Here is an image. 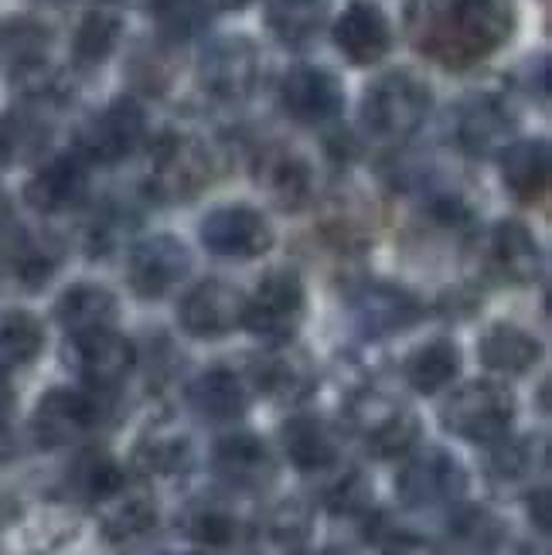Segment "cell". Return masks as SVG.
I'll return each mask as SVG.
<instances>
[{
	"mask_svg": "<svg viewBox=\"0 0 552 555\" xmlns=\"http://www.w3.org/2000/svg\"><path fill=\"white\" fill-rule=\"evenodd\" d=\"M512 0H410L402 14L406 38L416 52L450 72L491 59L515 35Z\"/></svg>",
	"mask_w": 552,
	"mask_h": 555,
	"instance_id": "6da1fadb",
	"label": "cell"
},
{
	"mask_svg": "<svg viewBox=\"0 0 552 555\" xmlns=\"http://www.w3.org/2000/svg\"><path fill=\"white\" fill-rule=\"evenodd\" d=\"M434 109V92L410 68H393L378 76L362 100V124L382 143H406L416 137Z\"/></svg>",
	"mask_w": 552,
	"mask_h": 555,
	"instance_id": "7a4b0ae2",
	"label": "cell"
},
{
	"mask_svg": "<svg viewBox=\"0 0 552 555\" xmlns=\"http://www.w3.org/2000/svg\"><path fill=\"white\" fill-rule=\"evenodd\" d=\"M79 512L62 498H28L0 512V555H55L79 535Z\"/></svg>",
	"mask_w": 552,
	"mask_h": 555,
	"instance_id": "3957f363",
	"label": "cell"
},
{
	"mask_svg": "<svg viewBox=\"0 0 552 555\" xmlns=\"http://www.w3.org/2000/svg\"><path fill=\"white\" fill-rule=\"evenodd\" d=\"M440 423L447 433L467 443L509 440V429L515 423V392L495 378L464 382L440 405Z\"/></svg>",
	"mask_w": 552,
	"mask_h": 555,
	"instance_id": "277c9868",
	"label": "cell"
},
{
	"mask_svg": "<svg viewBox=\"0 0 552 555\" xmlns=\"http://www.w3.org/2000/svg\"><path fill=\"white\" fill-rule=\"evenodd\" d=\"M219 175V160L205 140L191 133H171L157 143L147 188L157 202H191Z\"/></svg>",
	"mask_w": 552,
	"mask_h": 555,
	"instance_id": "5b68a950",
	"label": "cell"
},
{
	"mask_svg": "<svg viewBox=\"0 0 552 555\" xmlns=\"http://www.w3.org/2000/svg\"><path fill=\"white\" fill-rule=\"evenodd\" d=\"M396 494L410 512L453 508L467 494V470L458 456L440 447L406 453V464L396 477Z\"/></svg>",
	"mask_w": 552,
	"mask_h": 555,
	"instance_id": "8992f818",
	"label": "cell"
},
{
	"mask_svg": "<svg viewBox=\"0 0 552 555\" xmlns=\"http://www.w3.org/2000/svg\"><path fill=\"white\" fill-rule=\"evenodd\" d=\"M304 313H307V294L300 276L294 270H273L259 280L256 294L246 297L243 327H249L270 348L291 345L304 324Z\"/></svg>",
	"mask_w": 552,
	"mask_h": 555,
	"instance_id": "52a82bcc",
	"label": "cell"
},
{
	"mask_svg": "<svg viewBox=\"0 0 552 555\" xmlns=\"http://www.w3.org/2000/svg\"><path fill=\"white\" fill-rule=\"evenodd\" d=\"M147 140V113L130 95H119L79 127L76 154L86 164H119L133 157Z\"/></svg>",
	"mask_w": 552,
	"mask_h": 555,
	"instance_id": "ba28073f",
	"label": "cell"
},
{
	"mask_svg": "<svg viewBox=\"0 0 552 555\" xmlns=\"http://www.w3.org/2000/svg\"><path fill=\"white\" fill-rule=\"evenodd\" d=\"M106 399L89 389H48L31 416V437L41 450H65L82 443L103 423Z\"/></svg>",
	"mask_w": 552,
	"mask_h": 555,
	"instance_id": "9c48e42d",
	"label": "cell"
},
{
	"mask_svg": "<svg viewBox=\"0 0 552 555\" xmlns=\"http://www.w3.org/2000/svg\"><path fill=\"white\" fill-rule=\"evenodd\" d=\"M351 426L378 461H399L420 443V416L393 396L365 392L351 402Z\"/></svg>",
	"mask_w": 552,
	"mask_h": 555,
	"instance_id": "30bf717a",
	"label": "cell"
},
{
	"mask_svg": "<svg viewBox=\"0 0 552 555\" xmlns=\"http://www.w3.org/2000/svg\"><path fill=\"white\" fill-rule=\"evenodd\" d=\"M198 82L219 103H243L259 82V52L246 35H222L205 44Z\"/></svg>",
	"mask_w": 552,
	"mask_h": 555,
	"instance_id": "8fae6325",
	"label": "cell"
},
{
	"mask_svg": "<svg viewBox=\"0 0 552 555\" xmlns=\"http://www.w3.org/2000/svg\"><path fill=\"white\" fill-rule=\"evenodd\" d=\"M68 361L95 396H116L137 369V348L130 337L110 331H95L82 337H68Z\"/></svg>",
	"mask_w": 552,
	"mask_h": 555,
	"instance_id": "7c38bea8",
	"label": "cell"
},
{
	"mask_svg": "<svg viewBox=\"0 0 552 555\" xmlns=\"http://www.w3.org/2000/svg\"><path fill=\"white\" fill-rule=\"evenodd\" d=\"M348 307H351L355 324L362 327V334H369V337L402 334L413 324H420L423 313H426L423 300L413 294V289L389 283V280L358 283L348 294Z\"/></svg>",
	"mask_w": 552,
	"mask_h": 555,
	"instance_id": "4fadbf2b",
	"label": "cell"
},
{
	"mask_svg": "<svg viewBox=\"0 0 552 555\" xmlns=\"http://www.w3.org/2000/svg\"><path fill=\"white\" fill-rule=\"evenodd\" d=\"M280 106L300 127H324L342 116L345 86L321 65H294L280 79Z\"/></svg>",
	"mask_w": 552,
	"mask_h": 555,
	"instance_id": "5bb4252c",
	"label": "cell"
},
{
	"mask_svg": "<svg viewBox=\"0 0 552 555\" xmlns=\"http://www.w3.org/2000/svg\"><path fill=\"white\" fill-rule=\"evenodd\" d=\"M198 235L202 246L222 259H256L273 246L267 215L253 205H222L208 211L198 225Z\"/></svg>",
	"mask_w": 552,
	"mask_h": 555,
	"instance_id": "9a60e30c",
	"label": "cell"
},
{
	"mask_svg": "<svg viewBox=\"0 0 552 555\" xmlns=\"http://www.w3.org/2000/svg\"><path fill=\"white\" fill-rule=\"evenodd\" d=\"M191 253L175 235H151L133 246L127 259V283L140 300H161L188 276Z\"/></svg>",
	"mask_w": 552,
	"mask_h": 555,
	"instance_id": "2e32d148",
	"label": "cell"
},
{
	"mask_svg": "<svg viewBox=\"0 0 552 555\" xmlns=\"http://www.w3.org/2000/svg\"><path fill=\"white\" fill-rule=\"evenodd\" d=\"M178 318H181L184 334L211 341V337H226L235 327H243L246 297H243V289L226 280H202L198 286H191L184 294Z\"/></svg>",
	"mask_w": 552,
	"mask_h": 555,
	"instance_id": "e0dca14e",
	"label": "cell"
},
{
	"mask_svg": "<svg viewBox=\"0 0 552 555\" xmlns=\"http://www.w3.org/2000/svg\"><path fill=\"white\" fill-rule=\"evenodd\" d=\"M458 143L461 151L471 157H501V151L515 143V130L518 119L512 113V106L495 92H477L467 95L458 109Z\"/></svg>",
	"mask_w": 552,
	"mask_h": 555,
	"instance_id": "ac0fdd59",
	"label": "cell"
},
{
	"mask_svg": "<svg viewBox=\"0 0 552 555\" xmlns=\"http://www.w3.org/2000/svg\"><path fill=\"white\" fill-rule=\"evenodd\" d=\"M253 178L262 195H267L280 211H304L310 202H314V191H318L314 167L307 164V157H300L291 147H280V143L262 147L256 154Z\"/></svg>",
	"mask_w": 552,
	"mask_h": 555,
	"instance_id": "d6986e66",
	"label": "cell"
},
{
	"mask_svg": "<svg viewBox=\"0 0 552 555\" xmlns=\"http://www.w3.org/2000/svg\"><path fill=\"white\" fill-rule=\"evenodd\" d=\"M4 249H0V276L11 289L21 294H38V289L55 276L62 262V246L48 232L31 229H8Z\"/></svg>",
	"mask_w": 552,
	"mask_h": 555,
	"instance_id": "ffe728a7",
	"label": "cell"
},
{
	"mask_svg": "<svg viewBox=\"0 0 552 555\" xmlns=\"http://www.w3.org/2000/svg\"><path fill=\"white\" fill-rule=\"evenodd\" d=\"M95 508H100L103 539L119 552L140 548L157 532V521H161L157 498L143 485H130V480L116 494H110L103 504H95Z\"/></svg>",
	"mask_w": 552,
	"mask_h": 555,
	"instance_id": "44dd1931",
	"label": "cell"
},
{
	"mask_svg": "<svg viewBox=\"0 0 552 555\" xmlns=\"http://www.w3.org/2000/svg\"><path fill=\"white\" fill-rule=\"evenodd\" d=\"M211 470L232 491H262L277 480V461L256 433H229L211 450Z\"/></svg>",
	"mask_w": 552,
	"mask_h": 555,
	"instance_id": "7402d4cb",
	"label": "cell"
},
{
	"mask_svg": "<svg viewBox=\"0 0 552 555\" xmlns=\"http://www.w3.org/2000/svg\"><path fill=\"white\" fill-rule=\"evenodd\" d=\"M89 198V164L72 151L44 160L24 188V202L38 215H62Z\"/></svg>",
	"mask_w": 552,
	"mask_h": 555,
	"instance_id": "603a6c76",
	"label": "cell"
},
{
	"mask_svg": "<svg viewBox=\"0 0 552 555\" xmlns=\"http://www.w3.org/2000/svg\"><path fill=\"white\" fill-rule=\"evenodd\" d=\"M334 44L351 65H375L393 48V24L372 0H351L334 21Z\"/></svg>",
	"mask_w": 552,
	"mask_h": 555,
	"instance_id": "cb8c5ba5",
	"label": "cell"
},
{
	"mask_svg": "<svg viewBox=\"0 0 552 555\" xmlns=\"http://www.w3.org/2000/svg\"><path fill=\"white\" fill-rule=\"evenodd\" d=\"M188 402L205 423H235L249 409V385L235 369L215 365L188 385Z\"/></svg>",
	"mask_w": 552,
	"mask_h": 555,
	"instance_id": "d4e9b609",
	"label": "cell"
},
{
	"mask_svg": "<svg viewBox=\"0 0 552 555\" xmlns=\"http://www.w3.org/2000/svg\"><path fill=\"white\" fill-rule=\"evenodd\" d=\"M256 389L273 402H304L318 385V372L310 358L291 345H277L270 354H262L253 369Z\"/></svg>",
	"mask_w": 552,
	"mask_h": 555,
	"instance_id": "484cf974",
	"label": "cell"
},
{
	"mask_svg": "<svg viewBox=\"0 0 552 555\" xmlns=\"http://www.w3.org/2000/svg\"><path fill=\"white\" fill-rule=\"evenodd\" d=\"M286 461L300 474H324L342 461V443L334 429L318 416H291L280 426Z\"/></svg>",
	"mask_w": 552,
	"mask_h": 555,
	"instance_id": "4316f807",
	"label": "cell"
},
{
	"mask_svg": "<svg viewBox=\"0 0 552 555\" xmlns=\"http://www.w3.org/2000/svg\"><path fill=\"white\" fill-rule=\"evenodd\" d=\"M181 528L184 535L202 545V548H219V552H229L235 545H243L249 528L243 521V515H239L229 501L222 498H198L191 501L184 515H181Z\"/></svg>",
	"mask_w": 552,
	"mask_h": 555,
	"instance_id": "83f0119b",
	"label": "cell"
},
{
	"mask_svg": "<svg viewBox=\"0 0 552 555\" xmlns=\"http://www.w3.org/2000/svg\"><path fill=\"white\" fill-rule=\"evenodd\" d=\"M52 143V119L44 116V106L24 103L0 116V164H31L44 157Z\"/></svg>",
	"mask_w": 552,
	"mask_h": 555,
	"instance_id": "f1b7e54d",
	"label": "cell"
},
{
	"mask_svg": "<svg viewBox=\"0 0 552 555\" xmlns=\"http://www.w3.org/2000/svg\"><path fill=\"white\" fill-rule=\"evenodd\" d=\"M119 304L100 283H76L68 286L55 304V321L68 337H82L95 331H110L116 324Z\"/></svg>",
	"mask_w": 552,
	"mask_h": 555,
	"instance_id": "f546056e",
	"label": "cell"
},
{
	"mask_svg": "<svg viewBox=\"0 0 552 555\" xmlns=\"http://www.w3.org/2000/svg\"><path fill=\"white\" fill-rule=\"evenodd\" d=\"M191 461H195L191 437L167 420L143 429L133 450V464L143 477H178L191 467Z\"/></svg>",
	"mask_w": 552,
	"mask_h": 555,
	"instance_id": "4dcf8cb0",
	"label": "cell"
},
{
	"mask_svg": "<svg viewBox=\"0 0 552 555\" xmlns=\"http://www.w3.org/2000/svg\"><path fill=\"white\" fill-rule=\"evenodd\" d=\"M488 256L495 262V270L501 273V280H509V283L525 286L542 276V249L532 238V232L515 219L495 225Z\"/></svg>",
	"mask_w": 552,
	"mask_h": 555,
	"instance_id": "1f68e13d",
	"label": "cell"
},
{
	"mask_svg": "<svg viewBox=\"0 0 552 555\" xmlns=\"http://www.w3.org/2000/svg\"><path fill=\"white\" fill-rule=\"evenodd\" d=\"M501 178L505 188L525 205H539L549 195V143L515 140L501 151Z\"/></svg>",
	"mask_w": 552,
	"mask_h": 555,
	"instance_id": "d6a6232c",
	"label": "cell"
},
{
	"mask_svg": "<svg viewBox=\"0 0 552 555\" xmlns=\"http://www.w3.org/2000/svg\"><path fill=\"white\" fill-rule=\"evenodd\" d=\"M65 485L68 494L82 501V504H103L110 494H116L119 488L127 485V474L124 467L116 464V456L103 447H86L76 453V461L68 464L65 474Z\"/></svg>",
	"mask_w": 552,
	"mask_h": 555,
	"instance_id": "836d02e7",
	"label": "cell"
},
{
	"mask_svg": "<svg viewBox=\"0 0 552 555\" xmlns=\"http://www.w3.org/2000/svg\"><path fill=\"white\" fill-rule=\"evenodd\" d=\"M482 361L491 369V372H501V375H525L529 369L539 365L542 358V345L539 337L529 334L518 324H491L482 337Z\"/></svg>",
	"mask_w": 552,
	"mask_h": 555,
	"instance_id": "e575fe53",
	"label": "cell"
},
{
	"mask_svg": "<svg viewBox=\"0 0 552 555\" xmlns=\"http://www.w3.org/2000/svg\"><path fill=\"white\" fill-rule=\"evenodd\" d=\"M461 361H464L461 348L453 345L450 337H437V341L416 348L410 358H406L402 375L420 396H437L461 375Z\"/></svg>",
	"mask_w": 552,
	"mask_h": 555,
	"instance_id": "d590c367",
	"label": "cell"
},
{
	"mask_svg": "<svg viewBox=\"0 0 552 555\" xmlns=\"http://www.w3.org/2000/svg\"><path fill=\"white\" fill-rule=\"evenodd\" d=\"M44 348V327L28 310H0V375L28 369Z\"/></svg>",
	"mask_w": 552,
	"mask_h": 555,
	"instance_id": "8d00e7d4",
	"label": "cell"
},
{
	"mask_svg": "<svg viewBox=\"0 0 552 555\" xmlns=\"http://www.w3.org/2000/svg\"><path fill=\"white\" fill-rule=\"evenodd\" d=\"M331 11V0H267V24L283 44H307Z\"/></svg>",
	"mask_w": 552,
	"mask_h": 555,
	"instance_id": "74e56055",
	"label": "cell"
},
{
	"mask_svg": "<svg viewBox=\"0 0 552 555\" xmlns=\"http://www.w3.org/2000/svg\"><path fill=\"white\" fill-rule=\"evenodd\" d=\"M119 38H124V21L113 11L95 8L79 21L76 35H72V59H76L79 68L103 65L116 52Z\"/></svg>",
	"mask_w": 552,
	"mask_h": 555,
	"instance_id": "f35d334b",
	"label": "cell"
},
{
	"mask_svg": "<svg viewBox=\"0 0 552 555\" xmlns=\"http://www.w3.org/2000/svg\"><path fill=\"white\" fill-rule=\"evenodd\" d=\"M151 21L164 44H184L208 28L211 0H151Z\"/></svg>",
	"mask_w": 552,
	"mask_h": 555,
	"instance_id": "ab89813d",
	"label": "cell"
},
{
	"mask_svg": "<svg viewBox=\"0 0 552 555\" xmlns=\"http://www.w3.org/2000/svg\"><path fill=\"white\" fill-rule=\"evenodd\" d=\"M310 508L304 501H280L262 521V535L280 555H300L310 542Z\"/></svg>",
	"mask_w": 552,
	"mask_h": 555,
	"instance_id": "60d3db41",
	"label": "cell"
},
{
	"mask_svg": "<svg viewBox=\"0 0 552 555\" xmlns=\"http://www.w3.org/2000/svg\"><path fill=\"white\" fill-rule=\"evenodd\" d=\"M324 504H328V512L338 515V518H369L372 504H375L369 477L355 467L338 474L324 491Z\"/></svg>",
	"mask_w": 552,
	"mask_h": 555,
	"instance_id": "b9f144b4",
	"label": "cell"
},
{
	"mask_svg": "<svg viewBox=\"0 0 552 555\" xmlns=\"http://www.w3.org/2000/svg\"><path fill=\"white\" fill-rule=\"evenodd\" d=\"M450 535L471 548L491 552L501 542V521L485 508H461L450 518Z\"/></svg>",
	"mask_w": 552,
	"mask_h": 555,
	"instance_id": "7bdbcfd3",
	"label": "cell"
},
{
	"mask_svg": "<svg viewBox=\"0 0 552 555\" xmlns=\"http://www.w3.org/2000/svg\"><path fill=\"white\" fill-rule=\"evenodd\" d=\"M488 470L498 485H518V480H525L536 470V443L532 440H518V443L498 440V450L491 453Z\"/></svg>",
	"mask_w": 552,
	"mask_h": 555,
	"instance_id": "ee69618b",
	"label": "cell"
},
{
	"mask_svg": "<svg viewBox=\"0 0 552 555\" xmlns=\"http://www.w3.org/2000/svg\"><path fill=\"white\" fill-rule=\"evenodd\" d=\"M14 450V392L8 378L0 375V464H8Z\"/></svg>",
	"mask_w": 552,
	"mask_h": 555,
	"instance_id": "f6af8a7d",
	"label": "cell"
},
{
	"mask_svg": "<svg viewBox=\"0 0 552 555\" xmlns=\"http://www.w3.org/2000/svg\"><path fill=\"white\" fill-rule=\"evenodd\" d=\"M382 555H440V548L429 545L426 539H416V535H396L386 542Z\"/></svg>",
	"mask_w": 552,
	"mask_h": 555,
	"instance_id": "bcb514c9",
	"label": "cell"
},
{
	"mask_svg": "<svg viewBox=\"0 0 552 555\" xmlns=\"http://www.w3.org/2000/svg\"><path fill=\"white\" fill-rule=\"evenodd\" d=\"M529 515H532V521H539V532H549V488L532 491V498H529Z\"/></svg>",
	"mask_w": 552,
	"mask_h": 555,
	"instance_id": "7dc6e473",
	"label": "cell"
},
{
	"mask_svg": "<svg viewBox=\"0 0 552 555\" xmlns=\"http://www.w3.org/2000/svg\"><path fill=\"white\" fill-rule=\"evenodd\" d=\"M8 229H11V198H8V191L0 188V235Z\"/></svg>",
	"mask_w": 552,
	"mask_h": 555,
	"instance_id": "c3c4849f",
	"label": "cell"
},
{
	"mask_svg": "<svg viewBox=\"0 0 552 555\" xmlns=\"http://www.w3.org/2000/svg\"><path fill=\"white\" fill-rule=\"evenodd\" d=\"M219 8H229V11H243V8H249L253 0H215Z\"/></svg>",
	"mask_w": 552,
	"mask_h": 555,
	"instance_id": "681fc988",
	"label": "cell"
},
{
	"mask_svg": "<svg viewBox=\"0 0 552 555\" xmlns=\"http://www.w3.org/2000/svg\"><path fill=\"white\" fill-rule=\"evenodd\" d=\"M318 555H355L348 545H328V548H321Z\"/></svg>",
	"mask_w": 552,
	"mask_h": 555,
	"instance_id": "f907efd6",
	"label": "cell"
},
{
	"mask_svg": "<svg viewBox=\"0 0 552 555\" xmlns=\"http://www.w3.org/2000/svg\"><path fill=\"white\" fill-rule=\"evenodd\" d=\"M38 4H65V0H38Z\"/></svg>",
	"mask_w": 552,
	"mask_h": 555,
	"instance_id": "816d5d0a",
	"label": "cell"
},
{
	"mask_svg": "<svg viewBox=\"0 0 552 555\" xmlns=\"http://www.w3.org/2000/svg\"><path fill=\"white\" fill-rule=\"evenodd\" d=\"M191 555H208V552H191Z\"/></svg>",
	"mask_w": 552,
	"mask_h": 555,
	"instance_id": "f5cc1de1",
	"label": "cell"
}]
</instances>
